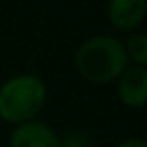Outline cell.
<instances>
[{
    "label": "cell",
    "instance_id": "obj_2",
    "mask_svg": "<svg viewBox=\"0 0 147 147\" xmlns=\"http://www.w3.org/2000/svg\"><path fill=\"white\" fill-rule=\"evenodd\" d=\"M45 101L47 87L40 77L30 73L10 77L0 87V119L16 125L34 121Z\"/></svg>",
    "mask_w": 147,
    "mask_h": 147
},
{
    "label": "cell",
    "instance_id": "obj_1",
    "mask_svg": "<svg viewBox=\"0 0 147 147\" xmlns=\"http://www.w3.org/2000/svg\"><path fill=\"white\" fill-rule=\"evenodd\" d=\"M75 67L85 81L95 85H107L127 69L123 42L105 34L93 36L79 47L75 55Z\"/></svg>",
    "mask_w": 147,
    "mask_h": 147
},
{
    "label": "cell",
    "instance_id": "obj_7",
    "mask_svg": "<svg viewBox=\"0 0 147 147\" xmlns=\"http://www.w3.org/2000/svg\"><path fill=\"white\" fill-rule=\"evenodd\" d=\"M59 147H93V141L85 131H71L65 137H59Z\"/></svg>",
    "mask_w": 147,
    "mask_h": 147
},
{
    "label": "cell",
    "instance_id": "obj_5",
    "mask_svg": "<svg viewBox=\"0 0 147 147\" xmlns=\"http://www.w3.org/2000/svg\"><path fill=\"white\" fill-rule=\"evenodd\" d=\"M147 12L145 0H113L107 6L109 22L119 30H131L141 24Z\"/></svg>",
    "mask_w": 147,
    "mask_h": 147
},
{
    "label": "cell",
    "instance_id": "obj_4",
    "mask_svg": "<svg viewBox=\"0 0 147 147\" xmlns=\"http://www.w3.org/2000/svg\"><path fill=\"white\" fill-rule=\"evenodd\" d=\"M10 147H59V135L40 121L18 125L10 135Z\"/></svg>",
    "mask_w": 147,
    "mask_h": 147
},
{
    "label": "cell",
    "instance_id": "obj_6",
    "mask_svg": "<svg viewBox=\"0 0 147 147\" xmlns=\"http://www.w3.org/2000/svg\"><path fill=\"white\" fill-rule=\"evenodd\" d=\"M127 59L131 57V61L137 63V67H143L147 63V36L143 32H137L133 36H129V40L123 45Z\"/></svg>",
    "mask_w": 147,
    "mask_h": 147
},
{
    "label": "cell",
    "instance_id": "obj_8",
    "mask_svg": "<svg viewBox=\"0 0 147 147\" xmlns=\"http://www.w3.org/2000/svg\"><path fill=\"white\" fill-rule=\"evenodd\" d=\"M117 147H147V143H145V139H141V137H131V139L121 141Z\"/></svg>",
    "mask_w": 147,
    "mask_h": 147
},
{
    "label": "cell",
    "instance_id": "obj_3",
    "mask_svg": "<svg viewBox=\"0 0 147 147\" xmlns=\"http://www.w3.org/2000/svg\"><path fill=\"white\" fill-rule=\"evenodd\" d=\"M119 97L127 107L139 109L147 101V71L145 67H127L117 77Z\"/></svg>",
    "mask_w": 147,
    "mask_h": 147
}]
</instances>
